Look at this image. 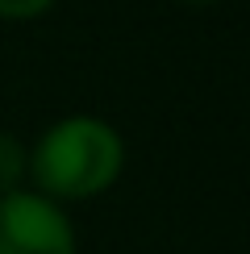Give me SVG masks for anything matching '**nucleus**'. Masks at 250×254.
Listing matches in <instances>:
<instances>
[{
	"label": "nucleus",
	"mask_w": 250,
	"mask_h": 254,
	"mask_svg": "<svg viewBox=\"0 0 250 254\" xmlns=\"http://www.w3.org/2000/svg\"><path fill=\"white\" fill-rule=\"evenodd\" d=\"M184 4H217V0H184Z\"/></svg>",
	"instance_id": "obj_5"
},
{
	"label": "nucleus",
	"mask_w": 250,
	"mask_h": 254,
	"mask_svg": "<svg viewBox=\"0 0 250 254\" xmlns=\"http://www.w3.org/2000/svg\"><path fill=\"white\" fill-rule=\"evenodd\" d=\"M125 167V142L109 121L92 113H71L38 133L29 146V179L34 192L67 204V200H92L117 184Z\"/></svg>",
	"instance_id": "obj_1"
},
{
	"label": "nucleus",
	"mask_w": 250,
	"mask_h": 254,
	"mask_svg": "<svg viewBox=\"0 0 250 254\" xmlns=\"http://www.w3.org/2000/svg\"><path fill=\"white\" fill-rule=\"evenodd\" d=\"M50 8L55 0H0V21H34Z\"/></svg>",
	"instance_id": "obj_4"
},
{
	"label": "nucleus",
	"mask_w": 250,
	"mask_h": 254,
	"mask_svg": "<svg viewBox=\"0 0 250 254\" xmlns=\"http://www.w3.org/2000/svg\"><path fill=\"white\" fill-rule=\"evenodd\" d=\"M0 254H75V225L67 208L34 188L0 196Z\"/></svg>",
	"instance_id": "obj_2"
},
{
	"label": "nucleus",
	"mask_w": 250,
	"mask_h": 254,
	"mask_svg": "<svg viewBox=\"0 0 250 254\" xmlns=\"http://www.w3.org/2000/svg\"><path fill=\"white\" fill-rule=\"evenodd\" d=\"M29 179V146L17 133L0 129V196H13Z\"/></svg>",
	"instance_id": "obj_3"
}]
</instances>
